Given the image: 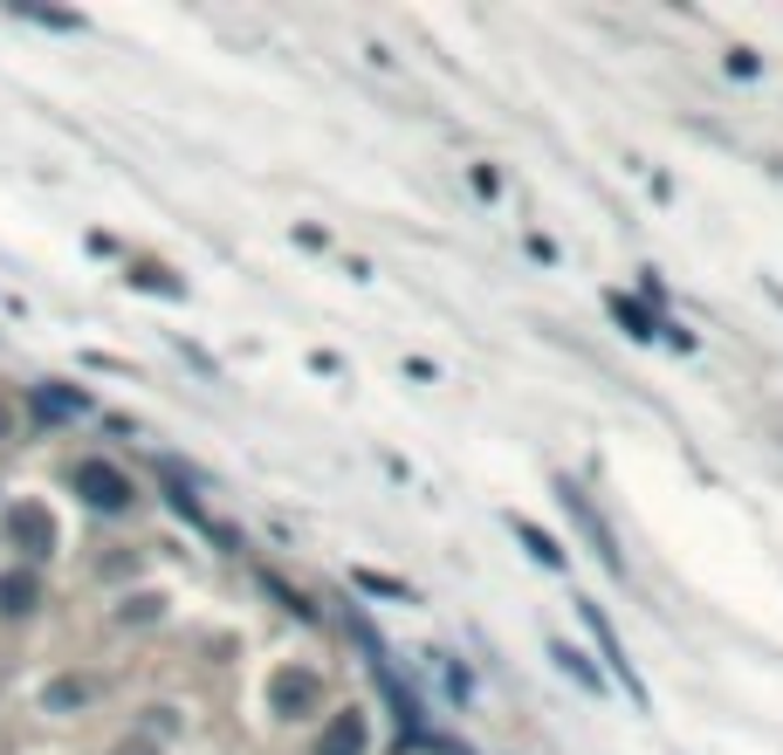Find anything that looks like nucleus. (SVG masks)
Listing matches in <instances>:
<instances>
[{
    "label": "nucleus",
    "instance_id": "0eeeda50",
    "mask_svg": "<svg viewBox=\"0 0 783 755\" xmlns=\"http://www.w3.org/2000/svg\"><path fill=\"white\" fill-rule=\"evenodd\" d=\"M275 700H282V708H303V700H309V680H303V673H290V680H275Z\"/></svg>",
    "mask_w": 783,
    "mask_h": 755
},
{
    "label": "nucleus",
    "instance_id": "7ed1b4c3",
    "mask_svg": "<svg viewBox=\"0 0 783 755\" xmlns=\"http://www.w3.org/2000/svg\"><path fill=\"white\" fill-rule=\"evenodd\" d=\"M35 605H42V577H35V570H0V611L29 618Z\"/></svg>",
    "mask_w": 783,
    "mask_h": 755
},
{
    "label": "nucleus",
    "instance_id": "1a4fd4ad",
    "mask_svg": "<svg viewBox=\"0 0 783 755\" xmlns=\"http://www.w3.org/2000/svg\"><path fill=\"white\" fill-rule=\"evenodd\" d=\"M21 14H29V21H48V28H83V21L63 14V8H21Z\"/></svg>",
    "mask_w": 783,
    "mask_h": 755
},
{
    "label": "nucleus",
    "instance_id": "f03ea898",
    "mask_svg": "<svg viewBox=\"0 0 783 755\" xmlns=\"http://www.w3.org/2000/svg\"><path fill=\"white\" fill-rule=\"evenodd\" d=\"M69 488L83 494L90 508H130V481H124V467H111V460H76V474H69Z\"/></svg>",
    "mask_w": 783,
    "mask_h": 755
},
{
    "label": "nucleus",
    "instance_id": "20e7f679",
    "mask_svg": "<svg viewBox=\"0 0 783 755\" xmlns=\"http://www.w3.org/2000/svg\"><path fill=\"white\" fill-rule=\"evenodd\" d=\"M90 694H97L90 680H48V687H42V708H48V714H69V708H83Z\"/></svg>",
    "mask_w": 783,
    "mask_h": 755
},
{
    "label": "nucleus",
    "instance_id": "f257e3e1",
    "mask_svg": "<svg viewBox=\"0 0 783 755\" xmlns=\"http://www.w3.org/2000/svg\"><path fill=\"white\" fill-rule=\"evenodd\" d=\"M0 529H8V542L29 563H42V557H56V515H48L42 502H8V515H0Z\"/></svg>",
    "mask_w": 783,
    "mask_h": 755
},
{
    "label": "nucleus",
    "instance_id": "423d86ee",
    "mask_svg": "<svg viewBox=\"0 0 783 755\" xmlns=\"http://www.w3.org/2000/svg\"><path fill=\"white\" fill-rule=\"evenodd\" d=\"M35 412H42V420H69V412H83V392H48V385H42Z\"/></svg>",
    "mask_w": 783,
    "mask_h": 755
},
{
    "label": "nucleus",
    "instance_id": "6e6552de",
    "mask_svg": "<svg viewBox=\"0 0 783 755\" xmlns=\"http://www.w3.org/2000/svg\"><path fill=\"white\" fill-rule=\"evenodd\" d=\"M130 282H138V289H166V296H179V282H172L166 268H130Z\"/></svg>",
    "mask_w": 783,
    "mask_h": 755
},
{
    "label": "nucleus",
    "instance_id": "39448f33",
    "mask_svg": "<svg viewBox=\"0 0 783 755\" xmlns=\"http://www.w3.org/2000/svg\"><path fill=\"white\" fill-rule=\"evenodd\" d=\"M358 748H364V728H358V714H337L317 755H358Z\"/></svg>",
    "mask_w": 783,
    "mask_h": 755
}]
</instances>
